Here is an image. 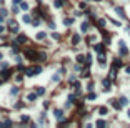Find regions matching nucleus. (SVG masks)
I'll return each mask as SVG.
<instances>
[{
	"label": "nucleus",
	"instance_id": "2",
	"mask_svg": "<svg viewBox=\"0 0 130 128\" xmlns=\"http://www.w3.org/2000/svg\"><path fill=\"white\" fill-rule=\"evenodd\" d=\"M8 28H10V32L17 33L18 32V23H17V22H10V23H8Z\"/></svg>",
	"mask_w": 130,
	"mask_h": 128
},
{
	"label": "nucleus",
	"instance_id": "19",
	"mask_svg": "<svg viewBox=\"0 0 130 128\" xmlns=\"http://www.w3.org/2000/svg\"><path fill=\"white\" fill-rule=\"evenodd\" d=\"M99 27H100V28L105 27V20H99Z\"/></svg>",
	"mask_w": 130,
	"mask_h": 128
},
{
	"label": "nucleus",
	"instance_id": "15",
	"mask_svg": "<svg viewBox=\"0 0 130 128\" xmlns=\"http://www.w3.org/2000/svg\"><path fill=\"white\" fill-rule=\"evenodd\" d=\"M24 22H25V23H30V17H28V15H24Z\"/></svg>",
	"mask_w": 130,
	"mask_h": 128
},
{
	"label": "nucleus",
	"instance_id": "4",
	"mask_svg": "<svg viewBox=\"0 0 130 128\" xmlns=\"http://www.w3.org/2000/svg\"><path fill=\"white\" fill-rule=\"evenodd\" d=\"M53 115H55V118L60 121V123H63V113H62V110H55Z\"/></svg>",
	"mask_w": 130,
	"mask_h": 128
},
{
	"label": "nucleus",
	"instance_id": "5",
	"mask_svg": "<svg viewBox=\"0 0 130 128\" xmlns=\"http://www.w3.org/2000/svg\"><path fill=\"white\" fill-rule=\"evenodd\" d=\"M24 42H27V37H25V35H20V37H17V40H15V43H13V47H17L18 43H24Z\"/></svg>",
	"mask_w": 130,
	"mask_h": 128
},
{
	"label": "nucleus",
	"instance_id": "9",
	"mask_svg": "<svg viewBox=\"0 0 130 128\" xmlns=\"http://www.w3.org/2000/svg\"><path fill=\"white\" fill-rule=\"evenodd\" d=\"M95 50H97V52H99V53H103V50H105V47H103V45H95Z\"/></svg>",
	"mask_w": 130,
	"mask_h": 128
},
{
	"label": "nucleus",
	"instance_id": "7",
	"mask_svg": "<svg viewBox=\"0 0 130 128\" xmlns=\"http://www.w3.org/2000/svg\"><path fill=\"white\" fill-rule=\"evenodd\" d=\"M103 90H105V92L110 90V78H105V80H103Z\"/></svg>",
	"mask_w": 130,
	"mask_h": 128
},
{
	"label": "nucleus",
	"instance_id": "1",
	"mask_svg": "<svg viewBox=\"0 0 130 128\" xmlns=\"http://www.w3.org/2000/svg\"><path fill=\"white\" fill-rule=\"evenodd\" d=\"M40 72H42V67H40V65H37V67H30V68H27V72H25V73H27L28 76H35L37 73H40Z\"/></svg>",
	"mask_w": 130,
	"mask_h": 128
},
{
	"label": "nucleus",
	"instance_id": "29",
	"mask_svg": "<svg viewBox=\"0 0 130 128\" xmlns=\"http://www.w3.org/2000/svg\"><path fill=\"white\" fill-rule=\"evenodd\" d=\"M4 30H5V28L2 27V25H0V33H4Z\"/></svg>",
	"mask_w": 130,
	"mask_h": 128
},
{
	"label": "nucleus",
	"instance_id": "28",
	"mask_svg": "<svg viewBox=\"0 0 130 128\" xmlns=\"http://www.w3.org/2000/svg\"><path fill=\"white\" fill-rule=\"evenodd\" d=\"M125 72H127V73L130 75V65H127V67H125Z\"/></svg>",
	"mask_w": 130,
	"mask_h": 128
},
{
	"label": "nucleus",
	"instance_id": "12",
	"mask_svg": "<svg viewBox=\"0 0 130 128\" xmlns=\"http://www.w3.org/2000/svg\"><path fill=\"white\" fill-rule=\"evenodd\" d=\"M99 112H100V115H107V113H108V110H107L105 107H100V110H99Z\"/></svg>",
	"mask_w": 130,
	"mask_h": 128
},
{
	"label": "nucleus",
	"instance_id": "17",
	"mask_svg": "<svg viewBox=\"0 0 130 128\" xmlns=\"http://www.w3.org/2000/svg\"><path fill=\"white\" fill-rule=\"evenodd\" d=\"M97 126H105V121H103V120H99V121H97Z\"/></svg>",
	"mask_w": 130,
	"mask_h": 128
},
{
	"label": "nucleus",
	"instance_id": "21",
	"mask_svg": "<svg viewBox=\"0 0 130 128\" xmlns=\"http://www.w3.org/2000/svg\"><path fill=\"white\" fill-rule=\"evenodd\" d=\"M17 93H18V90H17V88H12V90H10V95H17Z\"/></svg>",
	"mask_w": 130,
	"mask_h": 128
},
{
	"label": "nucleus",
	"instance_id": "26",
	"mask_svg": "<svg viewBox=\"0 0 130 128\" xmlns=\"http://www.w3.org/2000/svg\"><path fill=\"white\" fill-rule=\"evenodd\" d=\"M77 60H79L80 63H83V55H79V57H77Z\"/></svg>",
	"mask_w": 130,
	"mask_h": 128
},
{
	"label": "nucleus",
	"instance_id": "31",
	"mask_svg": "<svg viewBox=\"0 0 130 128\" xmlns=\"http://www.w3.org/2000/svg\"><path fill=\"white\" fill-rule=\"evenodd\" d=\"M0 58H2V53H0Z\"/></svg>",
	"mask_w": 130,
	"mask_h": 128
},
{
	"label": "nucleus",
	"instance_id": "10",
	"mask_svg": "<svg viewBox=\"0 0 130 128\" xmlns=\"http://www.w3.org/2000/svg\"><path fill=\"white\" fill-rule=\"evenodd\" d=\"M45 35H47L45 32H39V33H37V40H43V38H45Z\"/></svg>",
	"mask_w": 130,
	"mask_h": 128
},
{
	"label": "nucleus",
	"instance_id": "11",
	"mask_svg": "<svg viewBox=\"0 0 130 128\" xmlns=\"http://www.w3.org/2000/svg\"><path fill=\"white\" fill-rule=\"evenodd\" d=\"M35 98H37V95H35V93H28V95H27V100H28V101L35 100Z\"/></svg>",
	"mask_w": 130,
	"mask_h": 128
},
{
	"label": "nucleus",
	"instance_id": "25",
	"mask_svg": "<svg viewBox=\"0 0 130 128\" xmlns=\"http://www.w3.org/2000/svg\"><path fill=\"white\" fill-rule=\"evenodd\" d=\"M95 96H97L95 93H90V95H88V100H95Z\"/></svg>",
	"mask_w": 130,
	"mask_h": 128
},
{
	"label": "nucleus",
	"instance_id": "14",
	"mask_svg": "<svg viewBox=\"0 0 130 128\" xmlns=\"http://www.w3.org/2000/svg\"><path fill=\"white\" fill-rule=\"evenodd\" d=\"M63 23H65V25L68 27V25H72V23H73V20H72V18H65V20H63Z\"/></svg>",
	"mask_w": 130,
	"mask_h": 128
},
{
	"label": "nucleus",
	"instance_id": "3",
	"mask_svg": "<svg viewBox=\"0 0 130 128\" xmlns=\"http://www.w3.org/2000/svg\"><path fill=\"white\" fill-rule=\"evenodd\" d=\"M25 57H27V58H32V60L39 58V55H37V53L33 52V50H27V52H25Z\"/></svg>",
	"mask_w": 130,
	"mask_h": 128
},
{
	"label": "nucleus",
	"instance_id": "6",
	"mask_svg": "<svg viewBox=\"0 0 130 128\" xmlns=\"http://www.w3.org/2000/svg\"><path fill=\"white\" fill-rule=\"evenodd\" d=\"M118 43H120V53H122V55H127V53H128V50H127V47H125V43H123L122 40L118 42Z\"/></svg>",
	"mask_w": 130,
	"mask_h": 128
},
{
	"label": "nucleus",
	"instance_id": "13",
	"mask_svg": "<svg viewBox=\"0 0 130 128\" xmlns=\"http://www.w3.org/2000/svg\"><path fill=\"white\" fill-rule=\"evenodd\" d=\"M79 42H80V37H79V35H75L73 38H72V43H73V45H75V43H79Z\"/></svg>",
	"mask_w": 130,
	"mask_h": 128
},
{
	"label": "nucleus",
	"instance_id": "8",
	"mask_svg": "<svg viewBox=\"0 0 130 128\" xmlns=\"http://www.w3.org/2000/svg\"><path fill=\"white\" fill-rule=\"evenodd\" d=\"M115 12H117L118 15L122 17V18H125V12H123V10H122V7H115Z\"/></svg>",
	"mask_w": 130,
	"mask_h": 128
},
{
	"label": "nucleus",
	"instance_id": "27",
	"mask_svg": "<svg viewBox=\"0 0 130 128\" xmlns=\"http://www.w3.org/2000/svg\"><path fill=\"white\" fill-rule=\"evenodd\" d=\"M120 103H122V105H127L128 101H127V98H120Z\"/></svg>",
	"mask_w": 130,
	"mask_h": 128
},
{
	"label": "nucleus",
	"instance_id": "22",
	"mask_svg": "<svg viewBox=\"0 0 130 128\" xmlns=\"http://www.w3.org/2000/svg\"><path fill=\"white\" fill-rule=\"evenodd\" d=\"M43 93H45V90H43V88H39V90H37V95H43Z\"/></svg>",
	"mask_w": 130,
	"mask_h": 128
},
{
	"label": "nucleus",
	"instance_id": "30",
	"mask_svg": "<svg viewBox=\"0 0 130 128\" xmlns=\"http://www.w3.org/2000/svg\"><path fill=\"white\" fill-rule=\"evenodd\" d=\"M127 115H128V118H130V108H128V113H127Z\"/></svg>",
	"mask_w": 130,
	"mask_h": 128
},
{
	"label": "nucleus",
	"instance_id": "23",
	"mask_svg": "<svg viewBox=\"0 0 130 128\" xmlns=\"http://www.w3.org/2000/svg\"><path fill=\"white\" fill-rule=\"evenodd\" d=\"M20 5H22V8H24V10H28V5L25 4V2H22V4H20Z\"/></svg>",
	"mask_w": 130,
	"mask_h": 128
},
{
	"label": "nucleus",
	"instance_id": "18",
	"mask_svg": "<svg viewBox=\"0 0 130 128\" xmlns=\"http://www.w3.org/2000/svg\"><path fill=\"white\" fill-rule=\"evenodd\" d=\"M32 23H33V27H37V25H40V18H35V20L32 22Z\"/></svg>",
	"mask_w": 130,
	"mask_h": 128
},
{
	"label": "nucleus",
	"instance_id": "24",
	"mask_svg": "<svg viewBox=\"0 0 130 128\" xmlns=\"http://www.w3.org/2000/svg\"><path fill=\"white\" fill-rule=\"evenodd\" d=\"M22 121H24V123H27V121H30V118H28V116H22Z\"/></svg>",
	"mask_w": 130,
	"mask_h": 128
},
{
	"label": "nucleus",
	"instance_id": "16",
	"mask_svg": "<svg viewBox=\"0 0 130 128\" xmlns=\"http://www.w3.org/2000/svg\"><path fill=\"white\" fill-rule=\"evenodd\" d=\"M88 30V23H82V32H87Z\"/></svg>",
	"mask_w": 130,
	"mask_h": 128
},
{
	"label": "nucleus",
	"instance_id": "20",
	"mask_svg": "<svg viewBox=\"0 0 130 128\" xmlns=\"http://www.w3.org/2000/svg\"><path fill=\"white\" fill-rule=\"evenodd\" d=\"M62 4H63L62 0H55V7H62Z\"/></svg>",
	"mask_w": 130,
	"mask_h": 128
}]
</instances>
